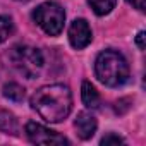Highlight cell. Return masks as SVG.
<instances>
[{
  "label": "cell",
  "mask_w": 146,
  "mask_h": 146,
  "mask_svg": "<svg viewBox=\"0 0 146 146\" xmlns=\"http://www.w3.org/2000/svg\"><path fill=\"white\" fill-rule=\"evenodd\" d=\"M88 4L96 16H107L115 7L117 0H88Z\"/></svg>",
  "instance_id": "10"
},
{
  "label": "cell",
  "mask_w": 146,
  "mask_h": 146,
  "mask_svg": "<svg viewBox=\"0 0 146 146\" xmlns=\"http://www.w3.org/2000/svg\"><path fill=\"white\" fill-rule=\"evenodd\" d=\"M11 60L14 64V67L24 74L28 79H33L40 74V70L43 67V53L35 48V46H28V45H17L12 48L11 52Z\"/></svg>",
  "instance_id": "3"
},
{
  "label": "cell",
  "mask_w": 146,
  "mask_h": 146,
  "mask_svg": "<svg viewBox=\"0 0 146 146\" xmlns=\"http://www.w3.org/2000/svg\"><path fill=\"white\" fill-rule=\"evenodd\" d=\"M81 98H83V103L88 108H98V105H100V95H98L96 88L90 81L83 83V86H81Z\"/></svg>",
  "instance_id": "8"
},
{
  "label": "cell",
  "mask_w": 146,
  "mask_h": 146,
  "mask_svg": "<svg viewBox=\"0 0 146 146\" xmlns=\"http://www.w3.org/2000/svg\"><path fill=\"white\" fill-rule=\"evenodd\" d=\"M4 96L9 98V100H12V102H23L24 96H26V91H24V88L21 84L9 83V84L4 86Z\"/></svg>",
  "instance_id": "11"
},
{
  "label": "cell",
  "mask_w": 146,
  "mask_h": 146,
  "mask_svg": "<svg viewBox=\"0 0 146 146\" xmlns=\"http://www.w3.org/2000/svg\"><path fill=\"white\" fill-rule=\"evenodd\" d=\"M33 19L35 23L50 36H57L62 33L64 29V23H65V12L64 9L55 4V2H43L40 4L35 12H33Z\"/></svg>",
  "instance_id": "4"
},
{
  "label": "cell",
  "mask_w": 146,
  "mask_h": 146,
  "mask_svg": "<svg viewBox=\"0 0 146 146\" xmlns=\"http://www.w3.org/2000/svg\"><path fill=\"white\" fill-rule=\"evenodd\" d=\"M14 33V23L7 16H0V43H4Z\"/></svg>",
  "instance_id": "12"
},
{
  "label": "cell",
  "mask_w": 146,
  "mask_h": 146,
  "mask_svg": "<svg viewBox=\"0 0 146 146\" xmlns=\"http://www.w3.org/2000/svg\"><path fill=\"white\" fill-rule=\"evenodd\" d=\"M74 125H76L78 136H79L81 139H90V137H93V134L96 132V125H98V124H96V119H95L91 113L81 112V113H78Z\"/></svg>",
  "instance_id": "7"
},
{
  "label": "cell",
  "mask_w": 146,
  "mask_h": 146,
  "mask_svg": "<svg viewBox=\"0 0 146 146\" xmlns=\"http://www.w3.org/2000/svg\"><path fill=\"white\" fill-rule=\"evenodd\" d=\"M17 2H28V0H17Z\"/></svg>",
  "instance_id": "16"
},
{
  "label": "cell",
  "mask_w": 146,
  "mask_h": 146,
  "mask_svg": "<svg viewBox=\"0 0 146 146\" xmlns=\"http://www.w3.org/2000/svg\"><path fill=\"white\" fill-rule=\"evenodd\" d=\"M102 144L103 146H108V144H124V139L119 137L117 134H108L102 139Z\"/></svg>",
  "instance_id": "13"
},
{
  "label": "cell",
  "mask_w": 146,
  "mask_h": 146,
  "mask_svg": "<svg viewBox=\"0 0 146 146\" xmlns=\"http://www.w3.org/2000/svg\"><path fill=\"white\" fill-rule=\"evenodd\" d=\"M91 40H93V35H91V29L84 19L72 21V24L69 28V41L72 46L76 50H83L91 43Z\"/></svg>",
  "instance_id": "6"
},
{
  "label": "cell",
  "mask_w": 146,
  "mask_h": 146,
  "mask_svg": "<svg viewBox=\"0 0 146 146\" xmlns=\"http://www.w3.org/2000/svg\"><path fill=\"white\" fill-rule=\"evenodd\" d=\"M31 107L46 122H62L72 108V93L65 84L41 86L31 96Z\"/></svg>",
  "instance_id": "1"
},
{
  "label": "cell",
  "mask_w": 146,
  "mask_h": 146,
  "mask_svg": "<svg viewBox=\"0 0 146 146\" xmlns=\"http://www.w3.org/2000/svg\"><path fill=\"white\" fill-rule=\"evenodd\" d=\"M125 2L129 4V5H132V7H136L137 11H141V12H144V7H146V0H125Z\"/></svg>",
  "instance_id": "14"
},
{
  "label": "cell",
  "mask_w": 146,
  "mask_h": 146,
  "mask_svg": "<svg viewBox=\"0 0 146 146\" xmlns=\"http://www.w3.org/2000/svg\"><path fill=\"white\" fill-rule=\"evenodd\" d=\"M96 78L110 88L122 86L129 78V65L124 55L117 50H105L96 57L95 62Z\"/></svg>",
  "instance_id": "2"
},
{
  "label": "cell",
  "mask_w": 146,
  "mask_h": 146,
  "mask_svg": "<svg viewBox=\"0 0 146 146\" xmlns=\"http://www.w3.org/2000/svg\"><path fill=\"white\" fill-rule=\"evenodd\" d=\"M26 136L31 143L35 144H43V146H60V144H69V141L60 136L55 131H50L48 127L36 124V122H28L26 124Z\"/></svg>",
  "instance_id": "5"
},
{
  "label": "cell",
  "mask_w": 146,
  "mask_h": 146,
  "mask_svg": "<svg viewBox=\"0 0 146 146\" xmlns=\"http://www.w3.org/2000/svg\"><path fill=\"white\" fill-rule=\"evenodd\" d=\"M144 38H146V33L144 31H139L137 36H136V45L139 46V50H144Z\"/></svg>",
  "instance_id": "15"
},
{
  "label": "cell",
  "mask_w": 146,
  "mask_h": 146,
  "mask_svg": "<svg viewBox=\"0 0 146 146\" xmlns=\"http://www.w3.org/2000/svg\"><path fill=\"white\" fill-rule=\"evenodd\" d=\"M0 131L4 134H11V136H17L19 132V124H17V119L14 113L7 112V110H2L0 112Z\"/></svg>",
  "instance_id": "9"
}]
</instances>
